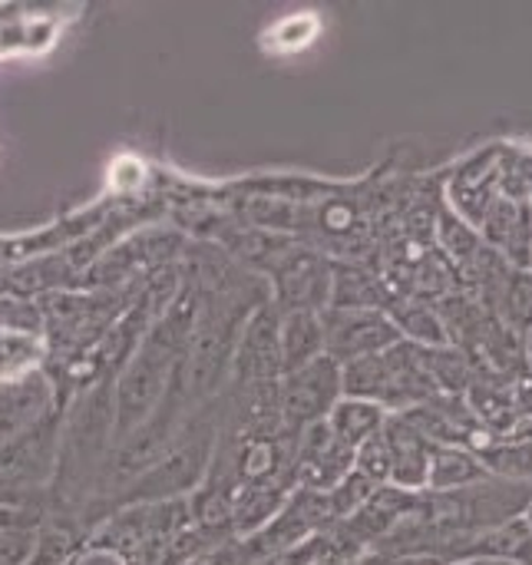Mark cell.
I'll use <instances>...</instances> for the list:
<instances>
[{
	"mask_svg": "<svg viewBox=\"0 0 532 565\" xmlns=\"http://www.w3.org/2000/svg\"><path fill=\"white\" fill-rule=\"evenodd\" d=\"M344 397L341 384V364L321 354L318 361L285 374L281 381V427L285 430H308L334 411V404Z\"/></svg>",
	"mask_w": 532,
	"mask_h": 565,
	"instance_id": "6da1fadb",
	"label": "cell"
},
{
	"mask_svg": "<svg viewBox=\"0 0 532 565\" xmlns=\"http://www.w3.org/2000/svg\"><path fill=\"white\" fill-rule=\"evenodd\" d=\"M321 321H324V354L331 361H338L341 367L351 361L381 354V351L394 348L397 341H404L387 311L328 308V311H321Z\"/></svg>",
	"mask_w": 532,
	"mask_h": 565,
	"instance_id": "7a4b0ae2",
	"label": "cell"
},
{
	"mask_svg": "<svg viewBox=\"0 0 532 565\" xmlns=\"http://www.w3.org/2000/svg\"><path fill=\"white\" fill-rule=\"evenodd\" d=\"M384 437L394 454L391 487H401L407 493H424L430 477V454L437 444H430L404 414H391L384 424Z\"/></svg>",
	"mask_w": 532,
	"mask_h": 565,
	"instance_id": "3957f363",
	"label": "cell"
},
{
	"mask_svg": "<svg viewBox=\"0 0 532 565\" xmlns=\"http://www.w3.org/2000/svg\"><path fill=\"white\" fill-rule=\"evenodd\" d=\"M281 305L288 311H328L331 305V268L315 255H295L278 265Z\"/></svg>",
	"mask_w": 532,
	"mask_h": 565,
	"instance_id": "277c9868",
	"label": "cell"
},
{
	"mask_svg": "<svg viewBox=\"0 0 532 565\" xmlns=\"http://www.w3.org/2000/svg\"><path fill=\"white\" fill-rule=\"evenodd\" d=\"M397 301L391 285L364 265L331 268V305L338 311H387Z\"/></svg>",
	"mask_w": 532,
	"mask_h": 565,
	"instance_id": "5b68a950",
	"label": "cell"
},
{
	"mask_svg": "<svg viewBox=\"0 0 532 565\" xmlns=\"http://www.w3.org/2000/svg\"><path fill=\"white\" fill-rule=\"evenodd\" d=\"M281 374H291L324 354V321L318 311H288L278 331Z\"/></svg>",
	"mask_w": 532,
	"mask_h": 565,
	"instance_id": "8992f818",
	"label": "cell"
},
{
	"mask_svg": "<svg viewBox=\"0 0 532 565\" xmlns=\"http://www.w3.org/2000/svg\"><path fill=\"white\" fill-rule=\"evenodd\" d=\"M493 477L483 460L467 450V447H434L430 454V477H427V490L430 493H454V490H467L480 480Z\"/></svg>",
	"mask_w": 532,
	"mask_h": 565,
	"instance_id": "52a82bcc",
	"label": "cell"
},
{
	"mask_svg": "<svg viewBox=\"0 0 532 565\" xmlns=\"http://www.w3.org/2000/svg\"><path fill=\"white\" fill-rule=\"evenodd\" d=\"M387 411L381 404L371 401H358V397H341L334 404V411L328 414V427L331 434L348 444L351 450H358L361 444H368L371 437H377L387 424Z\"/></svg>",
	"mask_w": 532,
	"mask_h": 565,
	"instance_id": "ba28073f",
	"label": "cell"
},
{
	"mask_svg": "<svg viewBox=\"0 0 532 565\" xmlns=\"http://www.w3.org/2000/svg\"><path fill=\"white\" fill-rule=\"evenodd\" d=\"M391 321L397 324L401 338L421 348H447V328L437 315V305L421 301V298H397L387 308Z\"/></svg>",
	"mask_w": 532,
	"mask_h": 565,
	"instance_id": "9c48e42d",
	"label": "cell"
},
{
	"mask_svg": "<svg viewBox=\"0 0 532 565\" xmlns=\"http://www.w3.org/2000/svg\"><path fill=\"white\" fill-rule=\"evenodd\" d=\"M354 470L364 473L371 483L377 487H387L391 483V470H394V454H391V444L384 437V430L377 437H371L368 444L358 447V457H354Z\"/></svg>",
	"mask_w": 532,
	"mask_h": 565,
	"instance_id": "30bf717a",
	"label": "cell"
},
{
	"mask_svg": "<svg viewBox=\"0 0 532 565\" xmlns=\"http://www.w3.org/2000/svg\"><path fill=\"white\" fill-rule=\"evenodd\" d=\"M361 565H440L437 559H407V556H377V553H368Z\"/></svg>",
	"mask_w": 532,
	"mask_h": 565,
	"instance_id": "8fae6325",
	"label": "cell"
},
{
	"mask_svg": "<svg viewBox=\"0 0 532 565\" xmlns=\"http://www.w3.org/2000/svg\"><path fill=\"white\" fill-rule=\"evenodd\" d=\"M440 565H513V563H503V559H457V563H440Z\"/></svg>",
	"mask_w": 532,
	"mask_h": 565,
	"instance_id": "7c38bea8",
	"label": "cell"
},
{
	"mask_svg": "<svg viewBox=\"0 0 532 565\" xmlns=\"http://www.w3.org/2000/svg\"><path fill=\"white\" fill-rule=\"evenodd\" d=\"M523 520H526V523H530V530H532V503H530V510H526V513H523Z\"/></svg>",
	"mask_w": 532,
	"mask_h": 565,
	"instance_id": "4fadbf2b",
	"label": "cell"
},
{
	"mask_svg": "<svg viewBox=\"0 0 532 565\" xmlns=\"http://www.w3.org/2000/svg\"><path fill=\"white\" fill-rule=\"evenodd\" d=\"M530 367H532V358H530Z\"/></svg>",
	"mask_w": 532,
	"mask_h": 565,
	"instance_id": "5bb4252c",
	"label": "cell"
}]
</instances>
